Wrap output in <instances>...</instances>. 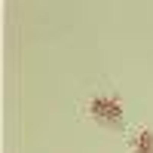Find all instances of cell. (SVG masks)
<instances>
[{"instance_id": "6da1fadb", "label": "cell", "mask_w": 153, "mask_h": 153, "mask_svg": "<svg viewBox=\"0 0 153 153\" xmlns=\"http://www.w3.org/2000/svg\"><path fill=\"white\" fill-rule=\"evenodd\" d=\"M89 110H92L98 120H120V117H123V104H120L113 95H98V98H92Z\"/></svg>"}, {"instance_id": "7a4b0ae2", "label": "cell", "mask_w": 153, "mask_h": 153, "mask_svg": "<svg viewBox=\"0 0 153 153\" xmlns=\"http://www.w3.org/2000/svg\"><path fill=\"white\" fill-rule=\"evenodd\" d=\"M135 153H153V132L150 129L135 135Z\"/></svg>"}]
</instances>
